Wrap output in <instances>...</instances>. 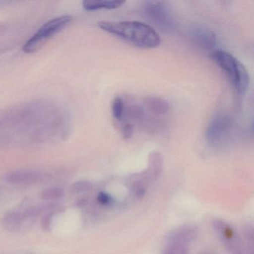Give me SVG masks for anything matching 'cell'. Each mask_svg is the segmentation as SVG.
<instances>
[{
	"instance_id": "1",
	"label": "cell",
	"mask_w": 254,
	"mask_h": 254,
	"mask_svg": "<svg viewBox=\"0 0 254 254\" xmlns=\"http://www.w3.org/2000/svg\"><path fill=\"white\" fill-rule=\"evenodd\" d=\"M69 129L67 110L54 101H30L0 110V146L60 140Z\"/></svg>"
},
{
	"instance_id": "2",
	"label": "cell",
	"mask_w": 254,
	"mask_h": 254,
	"mask_svg": "<svg viewBox=\"0 0 254 254\" xmlns=\"http://www.w3.org/2000/svg\"><path fill=\"white\" fill-rule=\"evenodd\" d=\"M99 26L105 32L139 48H156L160 44L157 32L151 26L140 22L102 21L99 23Z\"/></svg>"
},
{
	"instance_id": "3",
	"label": "cell",
	"mask_w": 254,
	"mask_h": 254,
	"mask_svg": "<svg viewBox=\"0 0 254 254\" xmlns=\"http://www.w3.org/2000/svg\"><path fill=\"white\" fill-rule=\"evenodd\" d=\"M214 61L225 72L239 94H245L249 87L250 77L248 70L234 56L222 50L214 52Z\"/></svg>"
},
{
	"instance_id": "4",
	"label": "cell",
	"mask_w": 254,
	"mask_h": 254,
	"mask_svg": "<svg viewBox=\"0 0 254 254\" xmlns=\"http://www.w3.org/2000/svg\"><path fill=\"white\" fill-rule=\"evenodd\" d=\"M72 20L71 16L63 15L49 20L26 41L23 47V52L33 53L38 51L49 39L65 29Z\"/></svg>"
},
{
	"instance_id": "5",
	"label": "cell",
	"mask_w": 254,
	"mask_h": 254,
	"mask_svg": "<svg viewBox=\"0 0 254 254\" xmlns=\"http://www.w3.org/2000/svg\"><path fill=\"white\" fill-rule=\"evenodd\" d=\"M144 13L151 23L163 31L171 32L176 26L175 18L166 2L147 1L144 3Z\"/></svg>"
},
{
	"instance_id": "6",
	"label": "cell",
	"mask_w": 254,
	"mask_h": 254,
	"mask_svg": "<svg viewBox=\"0 0 254 254\" xmlns=\"http://www.w3.org/2000/svg\"><path fill=\"white\" fill-rule=\"evenodd\" d=\"M233 121L225 113H218L211 120L206 130V141L212 145H218L230 136Z\"/></svg>"
},
{
	"instance_id": "7",
	"label": "cell",
	"mask_w": 254,
	"mask_h": 254,
	"mask_svg": "<svg viewBox=\"0 0 254 254\" xmlns=\"http://www.w3.org/2000/svg\"><path fill=\"white\" fill-rule=\"evenodd\" d=\"M213 225L230 254H249L245 251L242 240L231 226L221 220L214 221Z\"/></svg>"
},
{
	"instance_id": "8",
	"label": "cell",
	"mask_w": 254,
	"mask_h": 254,
	"mask_svg": "<svg viewBox=\"0 0 254 254\" xmlns=\"http://www.w3.org/2000/svg\"><path fill=\"white\" fill-rule=\"evenodd\" d=\"M189 36L197 47L204 51L212 52L216 47V35L206 26H192L189 30Z\"/></svg>"
},
{
	"instance_id": "9",
	"label": "cell",
	"mask_w": 254,
	"mask_h": 254,
	"mask_svg": "<svg viewBox=\"0 0 254 254\" xmlns=\"http://www.w3.org/2000/svg\"><path fill=\"white\" fill-rule=\"evenodd\" d=\"M198 235V228L192 224L181 226L172 230L168 236L167 240L179 241L184 243H192Z\"/></svg>"
},
{
	"instance_id": "10",
	"label": "cell",
	"mask_w": 254,
	"mask_h": 254,
	"mask_svg": "<svg viewBox=\"0 0 254 254\" xmlns=\"http://www.w3.org/2000/svg\"><path fill=\"white\" fill-rule=\"evenodd\" d=\"M42 177L39 172L34 170H16L8 172L5 176V181L10 184H21L38 181Z\"/></svg>"
},
{
	"instance_id": "11",
	"label": "cell",
	"mask_w": 254,
	"mask_h": 254,
	"mask_svg": "<svg viewBox=\"0 0 254 254\" xmlns=\"http://www.w3.org/2000/svg\"><path fill=\"white\" fill-rule=\"evenodd\" d=\"M83 8L86 11H96L99 9H116L124 5L123 1H117V0H99V1H91L86 0L83 2Z\"/></svg>"
},
{
	"instance_id": "12",
	"label": "cell",
	"mask_w": 254,
	"mask_h": 254,
	"mask_svg": "<svg viewBox=\"0 0 254 254\" xmlns=\"http://www.w3.org/2000/svg\"><path fill=\"white\" fill-rule=\"evenodd\" d=\"M145 104L151 112L156 114H167L169 111V105L166 101L158 97H148L145 99Z\"/></svg>"
},
{
	"instance_id": "13",
	"label": "cell",
	"mask_w": 254,
	"mask_h": 254,
	"mask_svg": "<svg viewBox=\"0 0 254 254\" xmlns=\"http://www.w3.org/2000/svg\"><path fill=\"white\" fill-rule=\"evenodd\" d=\"M25 219L26 218L23 212L13 211L8 212L4 217L3 224L8 230H17Z\"/></svg>"
},
{
	"instance_id": "14",
	"label": "cell",
	"mask_w": 254,
	"mask_h": 254,
	"mask_svg": "<svg viewBox=\"0 0 254 254\" xmlns=\"http://www.w3.org/2000/svg\"><path fill=\"white\" fill-rule=\"evenodd\" d=\"M163 254H189L190 245L175 240H167Z\"/></svg>"
},
{
	"instance_id": "15",
	"label": "cell",
	"mask_w": 254,
	"mask_h": 254,
	"mask_svg": "<svg viewBox=\"0 0 254 254\" xmlns=\"http://www.w3.org/2000/svg\"><path fill=\"white\" fill-rule=\"evenodd\" d=\"M64 191L60 187H50L41 192V198L45 200H56L62 198Z\"/></svg>"
},
{
	"instance_id": "16",
	"label": "cell",
	"mask_w": 254,
	"mask_h": 254,
	"mask_svg": "<svg viewBox=\"0 0 254 254\" xmlns=\"http://www.w3.org/2000/svg\"><path fill=\"white\" fill-rule=\"evenodd\" d=\"M125 113V103L120 96L116 97L113 101L112 114L116 120L120 122L123 120Z\"/></svg>"
},
{
	"instance_id": "17",
	"label": "cell",
	"mask_w": 254,
	"mask_h": 254,
	"mask_svg": "<svg viewBox=\"0 0 254 254\" xmlns=\"http://www.w3.org/2000/svg\"><path fill=\"white\" fill-rule=\"evenodd\" d=\"M93 184L89 181H79L72 185V191L74 193H81L91 190Z\"/></svg>"
},
{
	"instance_id": "18",
	"label": "cell",
	"mask_w": 254,
	"mask_h": 254,
	"mask_svg": "<svg viewBox=\"0 0 254 254\" xmlns=\"http://www.w3.org/2000/svg\"><path fill=\"white\" fill-rule=\"evenodd\" d=\"M98 201L102 205H109L113 201L112 197L110 194L105 192H101L97 197Z\"/></svg>"
},
{
	"instance_id": "19",
	"label": "cell",
	"mask_w": 254,
	"mask_h": 254,
	"mask_svg": "<svg viewBox=\"0 0 254 254\" xmlns=\"http://www.w3.org/2000/svg\"><path fill=\"white\" fill-rule=\"evenodd\" d=\"M122 133L124 139H129L133 133V126L130 124H126L122 129Z\"/></svg>"
},
{
	"instance_id": "20",
	"label": "cell",
	"mask_w": 254,
	"mask_h": 254,
	"mask_svg": "<svg viewBox=\"0 0 254 254\" xmlns=\"http://www.w3.org/2000/svg\"></svg>"
}]
</instances>
